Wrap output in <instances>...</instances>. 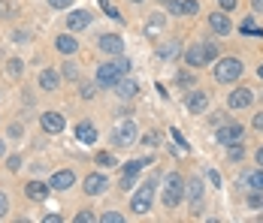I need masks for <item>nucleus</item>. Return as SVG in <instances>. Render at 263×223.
<instances>
[{"label":"nucleus","mask_w":263,"mask_h":223,"mask_svg":"<svg viewBox=\"0 0 263 223\" xmlns=\"http://www.w3.org/2000/svg\"><path fill=\"white\" fill-rule=\"evenodd\" d=\"M215 139L221 142V145H236V142H242V124H221L218 127V133H215Z\"/></svg>","instance_id":"nucleus-7"},{"label":"nucleus","mask_w":263,"mask_h":223,"mask_svg":"<svg viewBox=\"0 0 263 223\" xmlns=\"http://www.w3.org/2000/svg\"><path fill=\"white\" fill-rule=\"evenodd\" d=\"M209 27L218 33V36H227L230 30H233V25H230V18L224 15V12H212L209 15Z\"/></svg>","instance_id":"nucleus-10"},{"label":"nucleus","mask_w":263,"mask_h":223,"mask_svg":"<svg viewBox=\"0 0 263 223\" xmlns=\"http://www.w3.org/2000/svg\"><path fill=\"white\" fill-rule=\"evenodd\" d=\"M166 6H170V12H173V15H179V12H182V3H179V0H166Z\"/></svg>","instance_id":"nucleus-35"},{"label":"nucleus","mask_w":263,"mask_h":223,"mask_svg":"<svg viewBox=\"0 0 263 223\" xmlns=\"http://www.w3.org/2000/svg\"><path fill=\"white\" fill-rule=\"evenodd\" d=\"M227 157H230L233 163H239V160L245 157V148H242V142H236V145H230V151H227Z\"/></svg>","instance_id":"nucleus-26"},{"label":"nucleus","mask_w":263,"mask_h":223,"mask_svg":"<svg viewBox=\"0 0 263 223\" xmlns=\"http://www.w3.org/2000/svg\"><path fill=\"white\" fill-rule=\"evenodd\" d=\"M6 208H9V199H6V193H0V217L6 214Z\"/></svg>","instance_id":"nucleus-42"},{"label":"nucleus","mask_w":263,"mask_h":223,"mask_svg":"<svg viewBox=\"0 0 263 223\" xmlns=\"http://www.w3.org/2000/svg\"><path fill=\"white\" fill-rule=\"evenodd\" d=\"M100 220H103V223H121L124 217H121V214H115V211H109V214H103Z\"/></svg>","instance_id":"nucleus-33"},{"label":"nucleus","mask_w":263,"mask_h":223,"mask_svg":"<svg viewBox=\"0 0 263 223\" xmlns=\"http://www.w3.org/2000/svg\"><path fill=\"white\" fill-rule=\"evenodd\" d=\"M100 6H103V12H106V15H109V18H115V22L121 18V12H118V9H115V6H112L109 0H100Z\"/></svg>","instance_id":"nucleus-28"},{"label":"nucleus","mask_w":263,"mask_h":223,"mask_svg":"<svg viewBox=\"0 0 263 223\" xmlns=\"http://www.w3.org/2000/svg\"><path fill=\"white\" fill-rule=\"evenodd\" d=\"M152 199H155V181H148V184L139 187V193L130 199V211L133 214H145V211H152Z\"/></svg>","instance_id":"nucleus-6"},{"label":"nucleus","mask_w":263,"mask_h":223,"mask_svg":"<svg viewBox=\"0 0 263 223\" xmlns=\"http://www.w3.org/2000/svg\"><path fill=\"white\" fill-rule=\"evenodd\" d=\"M133 3H142V0H133Z\"/></svg>","instance_id":"nucleus-51"},{"label":"nucleus","mask_w":263,"mask_h":223,"mask_svg":"<svg viewBox=\"0 0 263 223\" xmlns=\"http://www.w3.org/2000/svg\"><path fill=\"white\" fill-rule=\"evenodd\" d=\"M9 169L18 172V169H22V157H9Z\"/></svg>","instance_id":"nucleus-39"},{"label":"nucleus","mask_w":263,"mask_h":223,"mask_svg":"<svg viewBox=\"0 0 263 223\" xmlns=\"http://www.w3.org/2000/svg\"><path fill=\"white\" fill-rule=\"evenodd\" d=\"M88 25H91V12H85V9H73L70 18H67V27L70 30H85Z\"/></svg>","instance_id":"nucleus-12"},{"label":"nucleus","mask_w":263,"mask_h":223,"mask_svg":"<svg viewBox=\"0 0 263 223\" xmlns=\"http://www.w3.org/2000/svg\"><path fill=\"white\" fill-rule=\"evenodd\" d=\"M242 70H245V67H242L239 57H224V60L215 64V78L227 85V82H236L239 75H242Z\"/></svg>","instance_id":"nucleus-4"},{"label":"nucleus","mask_w":263,"mask_h":223,"mask_svg":"<svg viewBox=\"0 0 263 223\" xmlns=\"http://www.w3.org/2000/svg\"><path fill=\"white\" fill-rule=\"evenodd\" d=\"M251 91H248V88H239V91H233V94H230V106H233V109H245V106H251Z\"/></svg>","instance_id":"nucleus-17"},{"label":"nucleus","mask_w":263,"mask_h":223,"mask_svg":"<svg viewBox=\"0 0 263 223\" xmlns=\"http://www.w3.org/2000/svg\"><path fill=\"white\" fill-rule=\"evenodd\" d=\"M121 190H133V175H124V181H121Z\"/></svg>","instance_id":"nucleus-44"},{"label":"nucleus","mask_w":263,"mask_h":223,"mask_svg":"<svg viewBox=\"0 0 263 223\" xmlns=\"http://www.w3.org/2000/svg\"><path fill=\"white\" fill-rule=\"evenodd\" d=\"M136 139H139V133H136V124L133 121H121V124L112 130V145L115 148H130Z\"/></svg>","instance_id":"nucleus-5"},{"label":"nucleus","mask_w":263,"mask_h":223,"mask_svg":"<svg viewBox=\"0 0 263 223\" xmlns=\"http://www.w3.org/2000/svg\"><path fill=\"white\" fill-rule=\"evenodd\" d=\"M184 193V181L179 172H170L166 175V187H163V208H176L182 202Z\"/></svg>","instance_id":"nucleus-3"},{"label":"nucleus","mask_w":263,"mask_h":223,"mask_svg":"<svg viewBox=\"0 0 263 223\" xmlns=\"http://www.w3.org/2000/svg\"><path fill=\"white\" fill-rule=\"evenodd\" d=\"M0 157H3V142H0Z\"/></svg>","instance_id":"nucleus-50"},{"label":"nucleus","mask_w":263,"mask_h":223,"mask_svg":"<svg viewBox=\"0 0 263 223\" xmlns=\"http://www.w3.org/2000/svg\"><path fill=\"white\" fill-rule=\"evenodd\" d=\"M209 181L215 184V187H218V184H221V175L215 172V169H209Z\"/></svg>","instance_id":"nucleus-45"},{"label":"nucleus","mask_w":263,"mask_h":223,"mask_svg":"<svg viewBox=\"0 0 263 223\" xmlns=\"http://www.w3.org/2000/svg\"><path fill=\"white\" fill-rule=\"evenodd\" d=\"M221 3V9H236L239 6V0H218Z\"/></svg>","instance_id":"nucleus-41"},{"label":"nucleus","mask_w":263,"mask_h":223,"mask_svg":"<svg viewBox=\"0 0 263 223\" xmlns=\"http://www.w3.org/2000/svg\"><path fill=\"white\" fill-rule=\"evenodd\" d=\"M163 22H166L163 15H152V22H148V27H145V33H148V36H158L160 30H163Z\"/></svg>","instance_id":"nucleus-24"},{"label":"nucleus","mask_w":263,"mask_h":223,"mask_svg":"<svg viewBox=\"0 0 263 223\" xmlns=\"http://www.w3.org/2000/svg\"><path fill=\"white\" fill-rule=\"evenodd\" d=\"M187 193H191L194 202H200V196H203V184H200V181H191V184H187Z\"/></svg>","instance_id":"nucleus-27"},{"label":"nucleus","mask_w":263,"mask_h":223,"mask_svg":"<svg viewBox=\"0 0 263 223\" xmlns=\"http://www.w3.org/2000/svg\"><path fill=\"white\" fill-rule=\"evenodd\" d=\"M94 94H97V91H94V85H82V97H85V99H91Z\"/></svg>","instance_id":"nucleus-36"},{"label":"nucleus","mask_w":263,"mask_h":223,"mask_svg":"<svg viewBox=\"0 0 263 223\" xmlns=\"http://www.w3.org/2000/svg\"><path fill=\"white\" fill-rule=\"evenodd\" d=\"M100 51H106V54H121V49H124V43H121V36H115V33H106V36H100Z\"/></svg>","instance_id":"nucleus-11"},{"label":"nucleus","mask_w":263,"mask_h":223,"mask_svg":"<svg viewBox=\"0 0 263 223\" xmlns=\"http://www.w3.org/2000/svg\"><path fill=\"white\" fill-rule=\"evenodd\" d=\"M54 46H58V51H61V54H73V51L79 49V43L73 39V33H64V36H58V39H54Z\"/></svg>","instance_id":"nucleus-18"},{"label":"nucleus","mask_w":263,"mask_h":223,"mask_svg":"<svg viewBox=\"0 0 263 223\" xmlns=\"http://www.w3.org/2000/svg\"><path fill=\"white\" fill-rule=\"evenodd\" d=\"M97 163H100V166H115V157H112L109 151H100V154H97Z\"/></svg>","instance_id":"nucleus-31"},{"label":"nucleus","mask_w":263,"mask_h":223,"mask_svg":"<svg viewBox=\"0 0 263 223\" xmlns=\"http://www.w3.org/2000/svg\"><path fill=\"white\" fill-rule=\"evenodd\" d=\"M160 3H166V0H160Z\"/></svg>","instance_id":"nucleus-52"},{"label":"nucleus","mask_w":263,"mask_h":223,"mask_svg":"<svg viewBox=\"0 0 263 223\" xmlns=\"http://www.w3.org/2000/svg\"><path fill=\"white\" fill-rule=\"evenodd\" d=\"M179 43H166V46H158V57H163V60H173L176 54H179Z\"/></svg>","instance_id":"nucleus-21"},{"label":"nucleus","mask_w":263,"mask_h":223,"mask_svg":"<svg viewBox=\"0 0 263 223\" xmlns=\"http://www.w3.org/2000/svg\"><path fill=\"white\" fill-rule=\"evenodd\" d=\"M215 57H218V46H215V43H194L191 49L184 51L187 67H206Z\"/></svg>","instance_id":"nucleus-2"},{"label":"nucleus","mask_w":263,"mask_h":223,"mask_svg":"<svg viewBox=\"0 0 263 223\" xmlns=\"http://www.w3.org/2000/svg\"><path fill=\"white\" fill-rule=\"evenodd\" d=\"M142 142H145V145H158V142H160V136H158V133H148V136H145Z\"/></svg>","instance_id":"nucleus-40"},{"label":"nucleus","mask_w":263,"mask_h":223,"mask_svg":"<svg viewBox=\"0 0 263 223\" xmlns=\"http://www.w3.org/2000/svg\"><path fill=\"white\" fill-rule=\"evenodd\" d=\"M115 88H118V97H124V99L136 97V91H139V85H136L133 78H121V82H118Z\"/></svg>","instance_id":"nucleus-19"},{"label":"nucleus","mask_w":263,"mask_h":223,"mask_svg":"<svg viewBox=\"0 0 263 223\" xmlns=\"http://www.w3.org/2000/svg\"><path fill=\"white\" fill-rule=\"evenodd\" d=\"M25 193H27V199H33V202H43V199L49 196V187H46L43 181H30L25 187Z\"/></svg>","instance_id":"nucleus-16"},{"label":"nucleus","mask_w":263,"mask_h":223,"mask_svg":"<svg viewBox=\"0 0 263 223\" xmlns=\"http://www.w3.org/2000/svg\"><path fill=\"white\" fill-rule=\"evenodd\" d=\"M64 78H70V82H76V78H79V70H76V64H70V60L64 64Z\"/></svg>","instance_id":"nucleus-29"},{"label":"nucleus","mask_w":263,"mask_h":223,"mask_svg":"<svg viewBox=\"0 0 263 223\" xmlns=\"http://www.w3.org/2000/svg\"><path fill=\"white\" fill-rule=\"evenodd\" d=\"M257 163H260V169H263V148L257 151Z\"/></svg>","instance_id":"nucleus-48"},{"label":"nucleus","mask_w":263,"mask_h":223,"mask_svg":"<svg viewBox=\"0 0 263 223\" xmlns=\"http://www.w3.org/2000/svg\"><path fill=\"white\" fill-rule=\"evenodd\" d=\"M40 127H43L46 133H61V130H64V118H61L58 112H46V115L40 118Z\"/></svg>","instance_id":"nucleus-13"},{"label":"nucleus","mask_w":263,"mask_h":223,"mask_svg":"<svg viewBox=\"0 0 263 223\" xmlns=\"http://www.w3.org/2000/svg\"><path fill=\"white\" fill-rule=\"evenodd\" d=\"M76 223H94V214L91 211H79L76 214Z\"/></svg>","instance_id":"nucleus-34"},{"label":"nucleus","mask_w":263,"mask_h":223,"mask_svg":"<svg viewBox=\"0 0 263 223\" xmlns=\"http://www.w3.org/2000/svg\"><path fill=\"white\" fill-rule=\"evenodd\" d=\"M184 106H187L191 115H203V112L209 109V94H206V91H191L187 99H184Z\"/></svg>","instance_id":"nucleus-8"},{"label":"nucleus","mask_w":263,"mask_h":223,"mask_svg":"<svg viewBox=\"0 0 263 223\" xmlns=\"http://www.w3.org/2000/svg\"><path fill=\"white\" fill-rule=\"evenodd\" d=\"M15 12H18V6L12 0H0V18H12Z\"/></svg>","instance_id":"nucleus-25"},{"label":"nucleus","mask_w":263,"mask_h":223,"mask_svg":"<svg viewBox=\"0 0 263 223\" xmlns=\"http://www.w3.org/2000/svg\"><path fill=\"white\" fill-rule=\"evenodd\" d=\"M239 30H242V33H254V36H263V30L254 25V22H245V25L239 27Z\"/></svg>","instance_id":"nucleus-32"},{"label":"nucleus","mask_w":263,"mask_h":223,"mask_svg":"<svg viewBox=\"0 0 263 223\" xmlns=\"http://www.w3.org/2000/svg\"><path fill=\"white\" fill-rule=\"evenodd\" d=\"M257 75H260V78H263V67H260V70H257Z\"/></svg>","instance_id":"nucleus-49"},{"label":"nucleus","mask_w":263,"mask_h":223,"mask_svg":"<svg viewBox=\"0 0 263 223\" xmlns=\"http://www.w3.org/2000/svg\"><path fill=\"white\" fill-rule=\"evenodd\" d=\"M251 6H254V12H263V0H251Z\"/></svg>","instance_id":"nucleus-47"},{"label":"nucleus","mask_w":263,"mask_h":223,"mask_svg":"<svg viewBox=\"0 0 263 223\" xmlns=\"http://www.w3.org/2000/svg\"><path fill=\"white\" fill-rule=\"evenodd\" d=\"M22 73V60H9V75H18Z\"/></svg>","instance_id":"nucleus-38"},{"label":"nucleus","mask_w":263,"mask_h":223,"mask_svg":"<svg viewBox=\"0 0 263 223\" xmlns=\"http://www.w3.org/2000/svg\"><path fill=\"white\" fill-rule=\"evenodd\" d=\"M76 139L85 142V145H94V142H97V127L91 124V121H82V124L76 127Z\"/></svg>","instance_id":"nucleus-14"},{"label":"nucleus","mask_w":263,"mask_h":223,"mask_svg":"<svg viewBox=\"0 0 263 223\" xmlns=\"http://www.w3.org/2000/svg\"><path fill=\"white\" fill-rule=\"evenodd\" d=\"M242 184H248V187H254V190H263V169H260V172L242 175Z\"/></svg>","instance_id":"nucleus-22"},{"label":"nucleus","mask_w":263,"mask_h":223,"mask_svg":"<svg viewBox=\"0 0 263 223\" xmlns=\"http://www.w3.org/2000/svg\"><path fill=\"white\" fill-rule=\"evenodd\" d=\"M179 82L182 85H194V73H179Z\"/></svg>","instance_id":"nucleus-43"},{"label":"nucleus","mask_w":263,"mask_h":223,"mask_svg":"<svg viewBox=\"0 0 263 223\" xmlns=\"http://www.w3.org/2000/svg\"><path fill=\"white\" fill-rule=\"evenodd\" d=\"M49 3H52L54 9H70V3H73V0H49Z\"/></svg>","instance_id":"nucleus-37"},{"label":"nucleus","mask_w":263,"mask_h":223,"mask_svg":"<svg viewBox=\"0 0 263 223\" xmlns=\"http://www.w3.org/2000/svg\"><path fill=\"white\" fill-rule=\"evenodd\" d=\"M103 190H106L103 175H88V178H85V193H88V196H97V193H103Z\"/></svg>","instance_id":"nucleus-15"},{"label":"nucleus","mask_w":263,"mask_h":223,"mask_svg":"<svg viewBox=\"0 0 263 223\" xmlns=\"http://www.w3.org/2000/svg\"><path fill=\"white\" fill-rule=\"evenodd\" d=\"M148 163H152V157H145V160H130V163L124 166V175H133V178H136V175L142 172V166H148Z\"/></svg>","instance_id":"nucleus-23"},{"label":"nucleus","mask_w":263,"mask_h":223,"mask_svg":"<svg viewBox=\"0 0 263 223\" xmlns=\"http://www.w3.org/2000/svg\"><path fill=\"white\" fill-rule=\"evenodd\" d=\"M197 9H200V3H197V0H184V3H182L184 15H197Z\"/></svg>","instance_id":"nucleus-30"},{"label":"nucleus","mask_w":263,"mask_h":223,"mask_svg":"<svg viewBox=\"0 0 263 223\" xmlns=\"http://www.w3.org/2000/svg\"><path fill=\"white\" fill-rule=\"evenodd\" d=\"M254 127L263 133V112H260V115H254Z\"/></svg>","instance_id":"nucleus-46"},{"label":"nucleus","mask_w":263,"mask_h":223,"mask_svg":"<svg viewBox=\"0 0 263 223\" xmlns=\"http://www.w3.org/2000/svg\"><path fill=\"white\" fill-rule=\"evenodd\" d=\"M127 73H130V60H127V57H118V60H112V64L97 67V85H100V88H115Z\"/></svg>","instance_id":"nucleus-1"},{"label":"nucleus","mask_w":263,"mask_h":223,"mask_svg":"<svg viewBox=\"0 0 263 223\" xmlns=\"http://www.w3.org/2000/svg\"><path fill=\"white\" fill-rule=\"evenodd\" d=\"M40 88L58 91V73H54V70H43V73H40Z\"/></svg>","instance_id":"nucleus-20"},{"label":"nucleus","mask_w":263,"mask_h":223,"mask_svg":"<svg viewBox=\"0 0 263 223\" xmlns=\"http://www.w3.org/2000/svg\"><path fill=\"white\" fill-rule=\"evenodd\" d=\"M76 184V175H73V169H61V172L52 175V181H49V187L52 190H70Z\"/></svg>","instance_id":"nucleus-9"}]
</instances>
